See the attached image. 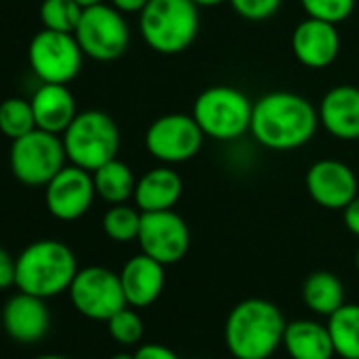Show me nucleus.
Instances as JSON below:
<instances>
[{
	"label": "nucleus",
	"instance_id": "f257e3e1",
	"mask_svg": "<svg viewBox=\"0 0 359 359\" xmlns=\"http://www.w3.org/2000/svg\"><path fill=\"white\" fill-rule=\"evenodd\" d=\"M319 112L309 100L290 91H271L254 102L252 135L269 150H296L317 131Z\"/></svg>",
	"mask_w": 359,
	"mask_h": 359
},
{
	"label": "nucleus",
	"instance_id": "f03ea898",
	"mask_svg": "<svg viewBox=\"0 0 359 359\" xmlns=\"http://www.w3.org/2000/svg\"><path fill=\"white\" fill-rule=\"evenodd\" d=\"M285 325L277 304L264 298H245L226 317V348L235 359H269L283 344Z\"/></svg>",
	"mask_w": 359,
	"mask_h": 359
},
{
	"label": "nucleus",
	"instance_id": "7ed1b4c3",
	"mask_svg": "<svg viewBox=\"0 0 359 359\" xmlns=\"http://www.w3.org/2000/svg\"><path fill=\"white\" fill-rule=\"evenodd\" d=\"M76 273L74 252L55 239L34 241L15 258V287L45 300L68 292Z\"/></svg>",
	"mask_w": 359,
	"mask_h": 359
},
{
	"label": "nucleus",
	"instance_id": "20e7f679",
	"mask_svg": "<svg viewBox=\"0 0 359 359\" xmlns=\"http://www.w3.org/2000/svg\"><path fill=\"white\" fill-rule=\"evenodd\" d=\"M140 32L152 51L177 55L199 34V7L193 0H148L140 11Z\"/></svg>",
	"mask_w": 359,
	"mask_h": 359
},
{
	"label": "nucleus",
	"instance_id": "39448f33",
	"mask_svg": "<svg viewBox=\"0 0 359 359\" xmlns=\"http://www.w3.org/2000/svg\"><path fill=\"white\" fill-rule=\"evenodd\" d=\"M254 102L237 87L214 85L199 93L193 104V116L205 137L233 142L252 127Z\"/></svg>",
	"mask_w": 359,
	"mask_h": 359
},
{
	"label": "nucleus",
	"instance_id": "423d86ee",
	"mask_svg": "<svg viewBox=\"0 0 359 359\" xmlns=\"http://www.w3.org/2000/svg\"><path fill=\"white\" fill-rule=\"evenodd\" d=\"M62 142L68 161L93 173L104 163L116 158L121 131L110 114L102 110H87L76 114L70 127L62 133Z\"/></svg>",
	"mask_w": 359,
	"mask_h": 359
},
{
	"label": "nucleus",
	"instance_id": "0eeeda50",
	"mask_svg": "<svg viewBox=\"0 0 359 359\" xmlns=\"http://www.w3.org/2000/svg\"><path fill=\"white\" fill-rule=\"evenodd\" d=\"M66 158L62 137L39 127L11 142V171L26 187H47L66 167Z\"/></svg>",
	"mask_w": 359,
	"mask_h": 359
},
{
	"label": "nucleus",
	"instance_id": "6e6552de",
	"mask_svg": "<svg viewBox=\"0 0 359 359\" xmlns=\"http://www.w3.org/2000/svg\"><path fill=\"white\" fill-rule=\"evenodd\" d=\"M74 36L83 53L95 62H114L129 47V26L112 5H93L83 9Z\"/></svg>",
	"mask_w": 359,
	"mask_h": 359
},
{
	"label": "nucleus",
	"instance_id": "1a4fd4ad",
	"mask_svg": "<svg viewBox=\"0 0 359 359\" xmlns=\"http://www.w3.org/2000/svg\"><path fill=\"white\" fill-rule=\"evenodd\" d=\"M205 133L195 116L184 112H171L154 118L144 135L148 154L165 165L191 161L199 154Z\"/></svg>",
	"mask_w": 359,
	"mask_h": 359
},
{
	"label": "nucleus",
	"instance_id": "9d476101",
	"mask_svg": "<svg viewBox=\"0 0 359 359\" xmlns=\"http://www.w3.org/2000/svg\"><path fill=\"white\" fill-rule=\"evenodd\" d=\"M83 49L74 34L41 30L28 47V62L43 83L68 85L83 68Z\"/></svg>",
	"mask_w": 359,
	"mask_h": 359
},
{
	"label": "nucleus",
	"instance_id": "9b49d317",
	"mask_svg": "<svg viewBox=\"0 0 359 359\" xmlns=\"http://www.w3.org/2000/svg\"><path fill=\"white\" fill-rule=\"evenodd\" d=\"M68 294L74 309L93 321H108L114 313L127 306L121 275L106 266L79 269Z\"/></svg>",
	"mask_w": 359,
	"mask_h": 359
},
{
	"label": "nucleus",
	"instance_id": "f8f14e48",
	"mask_svg": "<svg viewBox=\"0 0 359 359\" xmlns=\"http://www.w3.org/2000/svg\"><path fill=\"white\" fill-rule=\"evenodd\" d=\"M137 243L144 254L161 264H175L189 254L191 231L184 218L173 210L142 212Z\"/></svg>",
	"mask_w": 359,
	"mask_h": 359
},
{
	"label": "nucleus",
	"instance_id": "ddd939ff",
	"mask_svg": "<svg viewBox=\"0 0 359 359\" xmlns=\"http://www.w3.org/2000/svg\"><path fill=\"white\" fill-rule=\"evenodd\" d=\"M95 195L93 173L76 165L64 167L45 187L47 210L62 222H74L83 218L91 210Z\"/></svg>",
	"mask_w": 359,
	"mask_h": 359
},
{
	"label": "nucleus",
	"instance_id": "4468645a",
	"mask_svg": "<svg viewBox=\"0 0 359 359\" xmlns=\"http://www.w3.org/2000/svg\"><path fill=\"white\" fill-rule=\"evenodd\" d=\"M306 193L323 210H344L357 197V175L355 171L336 158L315 161L306 171Z\"/></svg>",
	"mask_w": 359,
	"mask_h": 359
},
{
	"label": "nucleus",
	"instance_id": "2eb2a0df",
	"mask_svg": "<svg viewBox=\"0 0 359 359\" xmlns=\"http://www.w3.org/2000/svg\"><path fill=\"white\" fill-rule=\"evenodd\" d=\"M3 327L7 336L22 344L43 340L51 327V313L45 298L20 290L3 306Z\"/></svg>",
	"mask_w": 359,
	"mask_h": 359
},
{
	"label": "nucleus",
	"instance_id": "dca6fc26",
	"mask_svg": "<svg viewBox=\"0 0 359 359\" xmlns=\"http://www.w3.org/2000/svg\"><path fill=\"white\" fill-rule=\"evenodd\" d=\"M292 51L296 60L313 70L334 64L340 51V36L334 24L309 18L294 28Z\"/></svg>",
	"mask_w": 359,
	"mask_h": 359
},
{
	"label": "nucleus",
	"instance_id": "f3484780",
	"mask_svg": "<svg viewBox=\"0 0 359 359\" xmlns=\"http://www.w3.org/2000/svg\"><path fill=\"white\" fill-rule=\"evenodd\" d=\"M118 275L127 304L133 309H146L154 304L165 287V264L144 252L129 258Z\"/></svg>",
	"mask_w": 359,
	"mask_h": 359
},
{
	"label": "nucleus",
	"instance_id": "a211bd4d",
	"mask_svg": "<svg viewBox=\"0 0 359 359\" xmlns=\"http://www.w3.org/2000/svg\"><path fill=\"white\" fill-rule=\"evenodd\" d=\"M319 123L336 140H359V89L353 85L332 87L319 104Z\"/></svg>",
	"mask_w": 359,
	"mask_h": 359
},
{
	"label": "nucleus",
	"instance_id": "6ab92c4d",
	"mask_svg": "<svg viewBox=\"0 0 359 359\" xmlns=\"http://www.w3.org/2000/svg\"><path fill=\"white\" fill-rule=\"evenodd\" d=\"M30 102H32L36 127L49 133L62 135L79 114L72 91L60 83H43Z\"/></svg>",
	"mask_w": 359,
	"mask_h": 359
},
{
	"label": "nucleus",
	"instance_id": "aec40b11",
	"mask_svg": "<svg viewBox=\"0 0 359 359\" xmlns=\"http://www.w3.org/2000/svg\"><path fill=\"white\" fill-rule=\"evenodd\" d=\"M182 177L167 165L146 171L135 184L133 201L140 212H163L173 210L182 197Z\"/></svg>",
	"mask_w": 359,
	"mask_h": 359
},
{
	"label": "nucleus",
	"instance_id": "412c9836",
	"mask_svg": "<svg viewBox=\"0 0 359 359\" xmlns=\"http://www.w3.org/2000/svg\"><path fill=\"white\" fill-rule=\"evenodd\" d=\"M283 346L292 359H332L336 355L327 325L313 319H296L287 323Z\"/></svg>",
	"mask_w": 359,
	"mask_h": 359
},
{
	"label": "nucleus",
	"instance_id": "4be33fe9",
	"mask_svg": "<svg viewBox=\"0 0 359 359\" xmlns=\"http://www.w3.org/2000/svg\"><path fill=\"white\" fill-rule=\"evenodd\" d=\"M93 184L100 199L110 205H116L133 197L137 180L127 163L112 158L93 171Z\"/></svg>",
	"mask_w": 359,
	"mask_h": 359
},
{
	"label": "nucleus",
	"instance_id": "5701e85b",
	"mask_svg": "<svg viewBox=\"0 0 359 359\" xmlns=\"http://www.w3.org/2000/svg\"><path fill=\"white\" fill-rule=\"evenodd\" d=\"M302 300L313 313L330 317L336 309L344 304L342 281L327 271L311 273L302 283Z\"/></svg>",
	"mask_w": 359,
	"mask_h": 359
},
{
	"label": "nucleus",
	"instance_id": "b1692460",
	"mask_svg": "<svg viewBox=\"0 0 359 359\" xmlns=\"http://www.w3.org/2000/svg\"><path fill=\"white\" fill-rule=\"evenodd\" d=\"M327 330L336 355L359 359V304H342L327 317Z\"/></svg>",
	"mask_w": 359,
	"mask_h": 359
},
{
	"label": "nucleus",
	"instance_id": "393cba45",
	"mask_svg": "<svg viewBox=\"0 0 359 359\" xmlns=\"http://www.w3.org/2000/svg\"><path fill=\"white\" fill-rule=\"evenodd\" d=\"M34 129H36V118H34L32 102L24 97H9L0 104V131L11 142Z\"/></svg>",
	"mask_w": 359,
	"mask_h": 359
},
{
	"label": "nucleus",
	"instance_id": "a878e982",
	"mask_svg": "<svg viewBox=\"0 0 359 359\" xmlns=\"http://www.w3.org/2000/svg\"><path fill=\"white\" fill-rule=\"evenodd\" d=\"M140 224H142V212L137 208L116 203L112 205L102 220L104 233L116 241V243H129L135 241L140 235Z\"/></svg>",
	"mask_w": 359,
	"mask_h": 359
},
{
	"label": "nucleus",
	"instance_id": "bb28decb",
	"mask_svg": "<svg viewBox=\"0 0 359 359\" xmlns=\"http://www.w3.org/2000/svg\"><path fill=\"white\" fill-rule=\"evenodd\" d=\"M39 15L45 30L74 34L83 15V7L76 0H43Z\"/></svg>",
	"mask_w": 359,
	"mask_h": 359
},
{
	"label": "nucleus",
	"instance_id": "cd10ccee",
	"mask_svg": "<svg viewBox=\"0 0 359 359\" xmlns=\"http://www.w3.org/2000/svg\"><path fill=\"white\" fill-rule=\"evenodd\" d=\"M106 323H108L110 336L118 344L131 346V344H137L144 336V321L129 304L125 309H121L118 313H114Z\"/></svg>",
	"mask_w": 359,
	"mask_h": 359
},
{
	"label": "nucleus",
	"instance_id": "c85d7f7f",
	"mask_svg": "<svg viewBox=\"0 0 359 359\" xmlns=\"http://www.w3.org/2000/svg\"><path fill=\"white\" fill-rule=\"evenodd\" d=\"M300 7L309 18L338 26L351 18L355 0H300Z\"/></svg>",
	"mask_w": 359,
	"mask_h": 359
},
{
	"label": "nucleus",
	"instance_id": "c756f323",
	"mask_svg": "<svg viewBox=\"0 0 359 359\" xmlns=\"http://www.w3.org/2000/svg\"><path fill=\"white\" fill-rule=\"evenodd\" d=\"M229 3L233 11L248 22H264L281 7V0H229Z\"/></svg>",
	"mask_w": 359,
	"mask_h": 359
},
{
	"label": "nucleus",
	"instance_id": "7c9ffc66",
	"mask_svg": "<svg viewBox=\"0 0 359 359\" xmlns=\"http://www.w3.org/2000/svg\"><path fill=\"white\" fill-rule=\"evenodd\" d=\"M15 285V258L0 248V290H7Z\"/></svg>",
	"mask_w": 359,
	"mask_h": 359
},
{
	"label": "nucleus",
	"instance_id": "2f4dec72",
	"mask_svg": "<svg viewBox=\"0 0 359 359\" xmlns=\"http://www.w3.org/2000/svg\"><path fill=\"white\" fill-rule=\"evenodd\" d=\"M135 359H180L169 346L165 344H142L133 353Z\"/></svg>",
	"mask_w": 359,
	"mask_h": 359
},
{
	"label": "nucleus",
	"instance_id": "473e14b6",
	"mask_svg": "<svg viewBox=\"0 0 359 359\" xmlns=\"http://www.w3.org/2000/svg\"><path fill=\"white\" fill-rule=\"evenodd\" d=\"M342 218H344V226L348 229V233L359 237V195L342 210Z\"/></svg>",
	"mask_w": 359,
	"mask_h": 359
},
{
	"label": "nucleus",
	"instance_id": "72a5a7b5",
	"mask_svg": "<svg viewBox=\"0 0 359 359\" xmlns=\"http://www.w3.org/2000/svg\"><path fill=\"white\" fill-rule=\"evenodd\" d=\"M148 0H110V5L121 13H140Z\"/></svg>",
	"mask_w": 359,
	"mask_h": 359
},
{
	"label": "nucleus",
	"instance_id": "f704fd0d",
	"mask_svg": "<svg viewBox=\"0 0 359 359\" xmlns=\"http://www.w3.org/2000/svg\"><path fill=\"white\" fill-rule=\"evenodd\" d=\"M193 3L197 5V7H218V5H222V3H226V0H193Z\"/></svg>",
	"mask_w": 359,
	"mask_h": 359
},
{
	"label": "nucleus",
	"instance_id": "c9c22d12",
	"mask_svg": "<svg viewBox=\"0 0 359 359\" xmlns=\"http://www.w3.org/2000/svg\"><path fill=\"white\" fill-rule=\"evenodd\" d=\"M76 3H79L83 9H87V7H93V5H100V3H104V0H76Z\"/></svg>",
	"mask_w": 359,
	"mask_h": 359
},
{
	"label": "nucleus",
	"instance_id": "e433bc0d",
	"mask_svg": "<svg viewBox=\"0 0 359 359\" xmlns=\"http://www.w3.org/2000/svg\"><path fill=\"white\" fill-rule=\"evenodd\" d=\"M34 359H70V357L57 355V353H47V355H39V357H34Z\"/></svg>",
	"mask_w": 359,
	"mask_h": 359
},
{
	"label": "nucleus",
	"instance_id": "4c0bfd02",
	"mask_svg": "<svg viewBox=\"0 0 359 359\" xmlns=\"http://www.w3.org/2000/svg\"><path fill=\"white\" fill-rule=\"evenodd\" d=\"M110 359H135V357L129 355V353H116V355H112Z\"/></svg>",
	"mask_w": 359,
	"mask_h": 359
},
{
	"label": "nucleus",
	"instance_id": "58836bf2",
	"mask_svg": "<svg viewBox=\"0 0 359 359\" xmlns=\"http://www.w3.org/2000/svg\"><path fill=\"white\" fill-rule=\"evenodd\" d=\"M355 264H357V271H359V248H357V256H355Z\"/></svg>",
	"mask_w": 359,
	"mask_h": 359
}]
</instances>
